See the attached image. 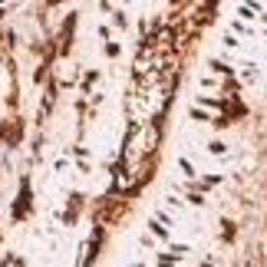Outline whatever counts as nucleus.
<instances>
[{
  "mask_svg": "<svg viewBox=\"0 0 267 267\" xmlns=\"http://www.w3.org/2000/svg\"><path fill=\"white\" fill-rule=\"evenodd\" d=\"M0 135H4L7 142H20V126H17V122H10V126L0 129Z\"/></svg>",
  "mask_w": 267,
  "mask_h": 267,
  "instance_id": "1",
  "label": "nucleus"
}]
</instances>
